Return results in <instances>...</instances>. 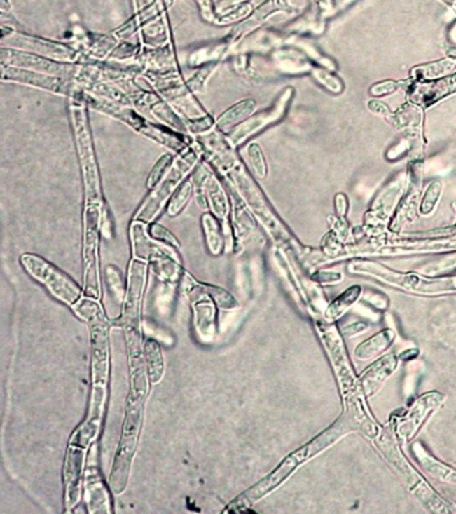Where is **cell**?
Here are the masks:
<instances>
[{
  "label": "cell",
  "mask_w": 456,
  "mask_h": 514,
  "mask_svg": "<svg viewBox=\"0 0 456 514\" xmlns=\"http://www.w3.org/2000/svg\"><path fill=\"white\" fill-rule=\"evenodd\" d=\"M363 425H364V419H363V415L359 414V409L354 406L348 409L332 426L328 427L322 434H319L317 437L310 440L308 443H305L304 446L294 450L293 453H291L286 458H284L282 462L275 471L269 473L260 482L251 486L241 496H238L235 501H232L223 512L240 513V512L248 510L250 506L263 500L265 496H268L270 492L279 487L282 482H285L294 471H297L301 465H304L310 458L323 453L325 449H328L335 442H338L343 435L357 430Z\"/></svg>",
  "instance_id": "1"
},
{
  "label": "cell",
  "mask_w": 456,
  "mask_h": 514,
  "mask_svg": "<svg viewBox=\"0 0 456 514\" xmlns=\"http://www.w3.org/2000/svg\"><path fill=\"white\" fill-rule=\"evenodd\" d=\"M91 337V400L88 419L75 430L73 438L86 447L98 435L109 382V324L103 311L88 322Z\"/></svg>",
  "instance_id": "2"
},
{
  "label": "cell",
  "mask_w": 456,
  "mask_h": 514,
  "mask_svg": "<svg viewBox=\"0 0 456 514\" xmlns=\"http://www.w3.org/2000/svg\"><path fill=\"white\" fill-rule=\"evenodd\" d=\"M130 391L126 403L122 435L118 446L117 456L110 473V487L113 493L122 494L126 490L132 471V458L135 454L138 434L141 427L142 405L146 395L145 370L132 371Z\"/></svg>",
  "instance_id": "3"
},
{
  "label": "cell",
  "mask_w": 456,
  "mask_h": 514,
  "mask_svg": "<svg viewBox=\"0 0 456 514\" xmlns=\"http://www.w3.org/2000/svg\"><path fill=\"white\" fill-rule=\"evenodd\" d=\"M220 173L232 187L233 191H235V196L248 206L251 215L261 225H264L266 232L276 243L291 245L298 252L301 250L293 236L285 228L282 221L279 220V216L269 204L264 191H261L254 177L250 175L249 170L240 161V158H235L228 168L221 170Z\"/></svg>",
  "instance_id": "4"
},
{
  "label": "cell",
  "mask_w": 456,
  "mask_h": 514,
  "mask_svg": "<svg viewBox=\"0 0 456 514\" xmlns=\"http://www.w3.org/2000/svg\"><path fill=\"white\" fill-rule=\"evenodd\" d=\"M201 157L202 149L198 141H194L193 147L185 153L176 156L166 175L162 177L161 181L153 189H150L148 196L135 212L132 220L144 221L146 224H151L156 220L165 205L169 204L179 185L191 176L194 168L200 163Z\"/></svg>",
  "instance_id": "5"
},
{
  "label": "cell",
  "mask_w": 456,
  "mask_h": 514,
  "mask_svg": "<svg viewBox=\"0 0 456 514\" xmlns=\"http://www.w3.org/2000/svg\"><path fill=\"white\" fill-rule=\"evenodd\" d=\"M70 121L83 178L85 203H103L99 169L90 130L88 110L83 103L70 100Z\"/></svg>",
  "instance_id": "6"
},
{
  "label": "cell",
  "mask_w": 456,
  "mask_h": 514,
  "mask_svg": "<svg viewBox=\"0 0 456 514\" xmlns=\"http://www.w3.org/2000/svg\"><path fill=\"white\" fill-rule=\"evenodd\" d=\"M20 264L31 278L43 284L48 292L62 303L74 306L81 299L82 291L79 285L43 257L34 253H23L20 256Z\"/></svg>",
  "instance_id": "7"
},
{
  "label": "cell",
  "mask_w": 456,
  "mask_h": 514,
  "mask_svg": "<svg viewBox=\"0 0 456 514\" xmlns=\"http://www.w3.org/2000/svg\"><path fill=\"white\" fill-rule=\"evenodd\" d=\"M85 240H83V265L85 287L91 297H99V272H98V244L102 222L103 203H85Z\"/></svg>",
  "instance_id": "8"
},
{
  "label": "cell",
  "mask_w": 456,
  "mask_h": 514,
  "mask_svg": "<svg viewBox=\"0 0 456 514\" xmlns=\"http://www.w3.org/2000/svg\"><path fill=\"white\" fill-rule=\"evenodd\" d=\"M7 29H8V32L1 29V43H3L1 46L3 47L26 51V53L55 59L60 62H79L81 60V54L74 46L53 42L48 39L39 38V36L18 32L11 26H8Z\"/></svg>",
  "instance_id": "9"
},
{
  "label": "cell",
  "mask_w": 456,
  "mask_h": 514,
  "mask_svg": "<svg viewBox=\"0 0 456 514\" xmlns=\"http://www.w3.org/2000/svg\"><path fill=\"white\" fill-rule=\"evenodd\" d=\"M1 81L50 91L54 94L69 97L70 100H74L81 91V88H83L82 83L74 79L3 65H1Z\"/></svg>",
  "instance_id": "10"
},
{
  "label": "cell",
  "mask_w": 456,
  "mask_h": 514,
  "mask_svg": "<svg viewBox=\"0 0 456 514\" xmlns=\"http://www.w3.org/2000/svg\"><path fill=\"white\" fill-rule=\"evenodd\" d=\"M293 88H285L282 94L276 100V102L273 103L270 107L250 116L247 121L238 125L229 134H226L230 144L235 147H241L247 141H249L251 137L265 130L268 126H272L279 122L282 118L285 117L291 101L293 98Z\"/></svg>",
  "instance_id": "11"
},
{
  "label": "cell",
  "mask_w": 456,
  "mask_h": 514,
  "mask_svg": "<svg viewBox=\"0 0 456 514\" xmlns=\"http://www.w3.org/2000/svg\"><path fill=\"white\" fill-rule=\"evenodd\" d=\"M1 65L26 69L38 73L57 75L74 81L78 74V62H60L55 59L7 47H1Z\"/></svg>",
  "instance_id": "12"
},
{
  "label": "cell",
  "mask_w": 456,
  "mask_h": 514,
  "mask_svg": "<svg viewBox=\"0 0 456 514\" xmlns=\"http://www.w3.org/2000/svg\"><path fill=\"white\" fill-rule=\"evenodd\" d=\"M147 264L145 260L134 259L129 266L127 276V291L125 295V306L123 313L119 319V325L125 330L138 328L139 323V309H141V297L145 288L146 281Z\"/></svg>",
  "instance_id": "13"
},
{
  "label": "cell",
  "mask_w": 456,
  "mask_h": 514,
  "mask_svg": "<svg viewBox=\"0 0 456 514\" xmlns=\"http://www.w3.org/2000/svg\"><path fill=\"white\" fill-rule=\"evenodd\" d=\"M130 238H132V255L134 259L139 260H158L170 257L179 262V256L176 248L162 243L147 234V224L144 221L132 220L130 225Z\"/></svg>",
  "instance_id": "14"
},
{
  "label": "cell",
  "mask_w": 456,
  "mask_h": 514,
  "mask_svg": "<svg viewBox=\"0 0 456 514\" xmlns=\"http://www.w3.org/2000/svg\"><path fill=\"white\" fill-rule=\"evenodd\" d=\"M86 449L78 442L70 441L64 468H63V480H64V490H66V505L67 510L70 512L74 506H76L81 500V487H82V471L85 465Z\"/></svg>",
  "instance_id": "15"
},
{
  "label": "cell",
  "mask_w": 456,
  "mask_h": 514,
  "mask_svg": "<svg viewBox=\"0 0 456 514\" xmlns=\"http://www.w3.org/2000/svg\"><path fill=\"white\" fill-rule=\"evenodd\" d=\"M456 93V74L432 81H416L408 86L407 97L417 107H429Z\"/></svg>",
  "instance_id": "16"
},
{
  "label": "cell",
  "mask_w": 456,
  "mask_h": 514,
  "mask_svg": "<svg viewBox=\"0 0 456 514\" xmlns=\"http://www.w3.org/2000/svg\"><path fill=\"white\" fill-rule=\"evenodd\" d=\"M319 332L320 337L323 339L324 346L328 351V355L333 363V366L336 368L338 372V382L341 384V388H351L353 386V374L350 367V360L345 355L341 339L338 337L335 327L332 325H326V324H320L319 325Z\"/></svg>",
  "instance_id": "17"
},
{
  "label": "cell",
  "mask_w": 456,
  "mask_h": 514,
  "mask_svg": "<svg viewBox=\"0 0 456 514\" xmlns=\"http://www.w3.org/2000/svg\"><path fill=\"white\" fill-rule=\"evenodd\" d=\"M388 283L407 291L420 294H441L456 291V278L428 280L415 273H399L392 271L388 278Z\"/></svg>",
  "instance_id": "18"
},
{
  "label": "cell",
  "mask_w": 456,
  "mask_h": 514,
  "mask_svg": "<svg viewBox=\"0 0 456 514\" xmlns=\"http://www.w3.org/2000/svg\"><path fill=\"white\" fill-rule=\"evenodd\" d=\"M444 395L439 393H428L419 398L415 405L412 406L411 410L407 412L403 421H400L399 425V433L406 440L410 441L412 437L417 433V430L422 426L429 412L435 410L438 406H441Z\"/></svg>",
  "instance_id": "19"
},
{
  "label": "cell",
  "mask_w": 456,
  "mask_h": 514,
  "mask_svg": "<svg viewBox=\"0 0 456 514\" xmlns=\"http://www.w3.org/2000/svg\"><path fill=\"white\" fill-rule=\"evenodd\" d=\"M145 72L153 73H165L178 69V60L173 44L167 43L157 48H146L142 47L138 57L135 59Z\"/></svg>",
  "instance_id": "20"
},
{
  "label": "cell",
  "mask_w": 456,
  "mask_h": 514,
  "mask_svg": "<svg viewBox=\"0 0 456 514\" xmlns=\"http://www.w3.org/2000/svg\"><path fill=\"white\" fill-rule=\"evenodd\" d=\"M85 490H86L88 513H111L113 512L107 487L104 485L102 477L95 466H91L86 471Z\"/></svg>",
  "instance_id": "21"
},
{
  "label": "cell",
  "mask_w": 456,
  "mask_h": 514,
  "mask_svg": "<svg viewBox=\"0 0 456 514\" xmlns=\"http://www.w3.org/2000/svg\"><path fill=\"white\" fill-rule=\"evenodd\" d=\"M397 359L395 355H385L368 367L360 378V387L366 397H372L378 393L382 383L396 370Z\"/></svg>",
  "instance_id": "22"
},
{
  "label": "cell",
  "mask_w": 456,
  "mask_h": 514,
  "mask_svg": "<svg viewBox=\"0 0 456 514\" xmlns=\"http://www.w3.org/2000/svg\"><path fill=\"white\" fill-rule=\"evenodd\" d=\"M232 48V41L229 36L220 41L198 46L188 54L186 63L189 67H201L210 63H221L229 58Z\"/></svg>",
  "instance_id": "23"
},
{
  "label": "cell",
  "mask_w": 456,
  "mask_h": 514,
  "mask_svg": "<svg viewBox=\"0 0 456 514\" xmlns=\"http://www.w3.org/2000/svg\"><path fill=\"white\" fill-rule=\"evenodd\" d=\"M170 4H172V0H154L150 6H147L146 8L138 11L126 25L116 29L114 35L119 41L129 39L135 32H138L142 26H145L148 22L165 14V11L167 10Z\"/></svg>",
  "instance_id": "24"
},
{
  "label": "cell",
  "mask_w": 456,
  "mask_h": 514,
  "mask_svg": "<svg viewBox=\"0 0 456 514\" xmlns=\"http://www.w3.org/2000/svg\"><path fill=\"white\" fill-rule=\"evenodd\" d=\"M194 325L198 337L202 341H210L216 335V309L214 303L209 299L204 300L202 296L193 300Z\"/></svg>",
  "instance_id": "25"
},
{
  "label": "cell",
  "mask_w": 456,
  "mask_h": 514,
  "mask_svg": "<svg viewBox=\"0 0 456 514\" xmlns=\"http://www.w3.org/2000/svg\"><path fill=\"white\" fill-rule=\"evenodd\" d=\"M257 109V104L253 100H242L240 102L230 106L228 110H225L220 117L216 119L214 129L220 132L229 134L238 125H241L244 121H247L250 116L254 114Z\"/></svg>",
  "instance_id": "26"
},
{
  "label": "cell",
  "mask_w": 456,
  "mask_h": 514,
  "mask_svg": "<svg viewBox=\"0 0 456 514\" xmlns=\"http://www.w3.org/2000/svg\"><path fill=\"white\" fill-rule=\"evenodd\" d=\"M138 34L139 43L146 48H157L170 43V32L165 14L142 26Z\"/></svg>",
  "instance_id": "27"
},
{
  "label": "cell",
  "mask_w": 456,
  "mask_h": 514,
  "mask_svg": "<svg viewBox=\"0 0 456 514\" xmlns=\"http://www.w3.org/2000/svg\"><path fill=\"white\" fill-rule=\"evenodd\" d=\"M407 181V176L404 173H400L394 177L387 187L380 191L378 200L373 204V212L379 216V219H385L389 215V210L395 205L397 198L403 193L404 185Z\"/></svg>",
  "instance_id": "28"
},
{
  "label": "cell",
  "mask_w": 456,
  "mask_h": 514,
  "mask_svg": "<svg viewBox=\"0 0 456 514\" xmlns=\"http://www.w3.org/2000/svg\"><path fill=\"white\" fill-rule=\"evenodd\" d=\"M186 281L188 283L185 285V290H188V294L191 296V302L198 299L202 295H207L210 299H214V302L219 304V307H221V309H235L237 306L233 296L229 292H226L225 290H222V288L214 287V285H207V284H198V283H195L194 280L191 279L189 275H188Z\"/></svg>",
  "instance_id": "29"
},
{
  "label": "cell",
  "mask_w": 456,
  "mask_h": 514,
  "mask_svg": "<svg viewBox=\"0 0 456 514\" xmlns=\"http://www.w3.org/2000/svg\"><path fill=\"white\" fill-rule=\"evenodd\" d=\"M394 339H395V332L392 330H384L382 332L373 335L372 338L364 340L360 346H357L354 350L356 358L360 360H367L371 358H375L379 353H384L387 349H389Z\"/></svg>",
  "instance_id": "30"
},
{
  "label": "cell",
  "mask_w": 456,
  "mask_h": 514,
  "mask_svg": "<svg viewBox=\"0 0 456 514\" xmlns=\"http://www.w3.org/2000/svg\"><path fill=\"white\" fill-rule=\"evenodd\" d=\"M201 222H202V228H204V234H205L207 248H209L212 255L219 256L222 253L223 247L226 245L223 228H222L221 221L214 215L205 213V215H202Z\"/></svg>",
  "instance_id": "31"
},
{
  "label": "cell",
  "mask_w": 456,
  "mask_h": 514,
  "mask_svg": "<svg viewBox=\"0 0 456 514\" xmlns=\"http://www.w3.org/2000/svg\"><path fill=\"white\" fill-rule=\"evenodd\" d=\"M456 72V59L447 58L436 60L434 63H427L423 66H417L412 70V76L416 81H432L445 75H451Z\"/></svg>",
  "instance_id": "32"
},
{
  "label": "cell",
  "mask_w": 456,
  "mask_h": 514,
  "mask_svg": "<svg viewBox=\"0 0 456 514\" xmlns=\"http://www.w3.org/2000/svg\"><path fill=\"white\" fill-rule=\"evenodd\" d=\"M413 452H415V456H417V459L420 461V464L423 465V468L431 475H434L435 478L441 480V481H445V482H450V484H456V471L448 468L447 465H443L441 462H438L432 456H428L420 445H415Z\"/></svg>",
  "instance_id": "33"
},
{
  "label": "cell",
  "mask_w": 456,
  "mask_h": 514,
  "mask_svg": "<svg viewBox=\"0 0 456 514\" xmlns=\"http://www.w3.org/2000/svg\"><path fill=\"white\" fill-rule=\"evenodd\" d=\"M233 201V221H235V235L238 241L245 240L247 237H249L253 234V231L256 229V222L254 219L251 217V212L248 209V206L245 205L238 197L235 200V197L232 198Z\"/></svg>",
  "instance_id": "34"
},
{
  "label": "cell",
  "mask_w": 456,
  "mask_h": 514,
  "mask_svg": "<svg viewBox=\"0 0 456 514\" xmlns=\"http://www.w3.org/2000/svg\"><path fill=\"white\" fill-rule=\"evenodd\" d=\"M145 362L147 366V377L153 384H157L162 379L163 375V356L160 344L154 340H147L145 343Z\"/></svg>",
  "instance_id": "35"
},
{
  "label": "cell",
  "mask_w": 456,
  "mask_h": 514,
  "mask_svg": "<svg viewBox=\"0 0 456 514\" xmlns=\"http://www.w3.org/2000/svg\"><path fill=\"white\" fill-rule=\"evenodd\" d=\"M193 193H194V181H193V177L191 176L179 185V188L170 198L167 204V215L170 217L178 216L185 209V206L188 205Z\"/></svg>",
  "instance_id": "36"
},
{
  "label": "cell",
  "mask_w": 456,
  "mask_h": 514,
  "mask_svg": "<svg viewBox=\"0 0 456 514\" xmlns=\"http://www.w3.org/2000/svg\"><path fill=\"white\" fill-rule=\"evenodd\" d=\"M360 294H361V288L359 285H353L351 288H348L345 292L340 295L338 299L329 306L328 318L329 319L340 318L359 299Z\"/></svg>",
  "instance_id": "37"
},
{
  "label": "cell",
  "mask_w": 456,
  "mask_h": 514,
  "mask_svg": "<svg viewBox=\"0 0 456 514\" xmlns=\"http://www.w3.org/2000/svg\"><path fill=\"white\" fill-rule=\"evenodd\" d=\"M247 157L249 162L250 170L254 176L260 180H264L268 176V163L265 161L263 149L257 142H250L247 147Z\"/></svg>",
  "instance_id": "38"
},
{
  "label": "cell",
  "mask_w": 456,
  "mask_h": 514,
  "mask_svg": "<svg viewBox=\"0 0 456 514\" xmlns=\"http://www.w3.org/2000/svg\"><path fill=\"white\" fill-rule=\"evenodd\" d=\"M312 76L326 90H329L333 94H340L344 90V82L340 79V76L331 73L329 69L325 67H319V66H313L312 69Z\"/></svg>",
  "instance_id": "39"
},
{
  "label": "cell",
  "mask_w": 456,
  "mask_h": 514,
  "mask_svg": "<svg viewBox=\"0 0 456 514\" xmlns=\"http://www.w3.org/2000/svg\"><path fill=\"white\" fill-rule=\"evenodd\" d=\"M220 63H210L198 67V70L191 75V78L186 81L188 88H191L193 93H200L204 91L205 86L209 82V79L212 78V75L216 73V70L219 69Z\"/></svg>",
  "instance_id": "40"
},
{
  "label": "cell",
  "mask_w": 456,
  "mask_h": 514,
  "mask_svg": "<svg viewBox=\"0 0 456 514\" xmlns=\"http://www.w3.org/2000/svg\"><path fill=\"white\" fill-rule=\"evenodd\" d=\"M441 191H443V184L441 181H432L428 187L426 191L422 197L419 210L422 215L428 216L432 213V210L435 209V206L438 204L439 198H441Z\"/></svg>",
  "instance_id": "41"
},
{
  "label": "cell",
  "mask_w": 456,
  "mask_h": 514,
  "mask_svg": "<svg viewBox=\"0 0 456 514\" xmlns=\"http://www.w3.org/2000/svg\"><path fill=\"white\" fill-rule=\"evenodd\" d=\"M253 11L254 10L251 8L249 3L242 4V6H238L235 8H232V10H228L225 13L217 14L214 25H217V26H225V25H230V23H235V22H242L247 18H249Z\"/></svg>",
  "instance_id": "42"
},
{
  "label": "cell",
  "mask_w": 456,
  "mask_h": 514,
  "mask_svg": "<svg viewBox=\"0 0 456 514\" xmlns=\"http://www.w3.org/2000/svg\"><path fill=\"white\" fill-rule=\"evenodd\" d=\"M142 48V44L132 43V42H120L117 44V47L113 50L109 60H116V62H129L134 60L138 57L139 51Z\"/></svg>",
  "instance_id": "43"
},
{
  "label": "cell",
  "mask_w": 456,
  "mask_h": 514,
  "mask_svg": "<svg viewBox=\"0 0 456 514\" xmlns=\"http://www.w3.org/2000/svg\"><path fill=\"white\" fill-rule=\"evenodd\" d=\"M174 161L173 156L170 153L163 154L158 161L156 162V165L153 166L150 175L147 177V188L153 189L160 181L162 177L166 175V172L169 170V168L172 166V163Z\"/></svg>",
  "instance_id": "44"
},
{
  "label": "cell",
  "mask_w": 456,
  "mask_h": 514,
  "mask_svg": "<svg viewBox=\"0 0 456 514\" xmlns=\"http://www.w3.org/2000/svg\"><path fill=\"white\" fill-rule=\"evenodd\" d=\"M186 132L194 137H200L205 133L210 132L216 126V119L212 117L209 113L204 117L195 118V119H185Z\"/></svg>",
  "instance_id": "45"
},
{
  "label": "cell",
  "mask_w": 456,
  "mask_h": 514,
  "mask_svg": "<svg viewBox=\"0 0 456 514\" xmlns=\"http://www.w3.org/2000/svg\"><path fill=\"white\" fill-rule=\"evenodd\" d=\"M106 279L109 283V287H110V291L114 294L116 299L118 300H122L125 299V284H123V279H122V273L118 269L116 265H107L106 266Z\"/></svg>",
  "instance_id": "46"
},
{
  "label": "cell",
  "mask_w": 456,
  "mask_h": 514,
  "mask_svg": "<svg viewBox=\"0 0 456 514\" xmlns=\"http://www.w3.org/2000/svg\"><path fill=\"white\" fill-rule=\"evenodd\" d=\"M150 231V235L153 236L154 238L160 240L162 243L173 247L178 250L179 248V241L177 240L176 236L173 235L169 229H166L161 224H151V226L148 228Z\"/></svg>",
  "instance_id": "47"
},
{
  "label": "cell",
  "mask_w": 456,
  "mask_h": 514,
  "mask_svg": "<svg viewBox=\"0 0 456 514\" xmlns=\"http://www.w3.org/2000/svg\"><path fill=\"white\" fill-rule=\"evenodd\" d=\"M403 85V82H396V81H382L380 83H376L373 85L372 88L369 90V94L375 98L378 97H384V95H388V94H392L395 93L397 88H400V86Z\"/></svg>",
  "instance_id": "48"
},
{
  "label": "cell",
  "mask_w": 456,
  "mask_h": 514,
  "mask_svg": "<svg viewBox=\"0 0 456 514\" xmlns=\"http://www.w3.org/2000/svg\"><path fill=\"white\" fill-rule=\"evenodd\" d=\"M200 14L209 23H214L216 22V4L213 3V0H194Z\"/></svg>",
  "instance_id": "49"
},
{
  "label": "cell",
  "mask_w": 456,
  "mask_h": 514,
  "mask_svg": "<svg viewBox=\"0 0 456 514\" xmlns=\"http://www.w3.org/2000/svg\"><path fill=\"white\" fill-rule=\"evenodd\" d=\"M249 0H220L217 4H216V16L217 14L221 13H225L228 10H232L238 6H242V4H247Z\"/></svg>",
  "instance_id": "50"
},
{
  "label": "cell",
  "mask_w": 456,
  "mask_h": 514,
  "mask_svg": "<svg viewBox=\"0 0 456 514\" xmlns=\"http://www.w3.org/2000/svg\"><path fill=\"white\" fill-rule=\"evenodd\" d=\"M368 107H369V110H372L378 116H382V117H391L392 116V111L389 110V107L385 103L380 102V101H376V100L371 101L368 103Z\"/></svg>",
  "instance_id": "51"
},
{
  "label": "cell",
  "mask_w": 456,
  "mask_h": 514,
  "mask_svg": "<svg viewBox=\"0 0 456 514\" xmlns=\"http://www.w3.org/2000/svg\"><path fill=\"white\" fill-rule=\"evenodd\" d=\"M315 278L319 280V281H323V283H336L341 280V275L340 273H332V272H320L317 275H315Z\"/></svg>",
  "instance_id": "52"
},
{
  "label": "cell",
  "mask_w": 456,
  "mask_h": 514,
  "mask_svg": "<svg viewBox=\"0 0 456 514\" xmlns=\"http://www.w3.org/2000/svg\"><path fill=\"white\" fill-rule=\"evenodd\" d=\"M367 325L366 324H359V323H354L353 325H350V327H347V328H344L343 331L347 334V335H350V337H352V335H354V334H357V332H360V331H363L364 328H366Z\"/></svg>",
  "instance_id": "53"
},
{
  "label": "cell",
  "mask_w": 456,
  "mask_h": 514,
  "mask_svg": "<svg viewBox=\"0 0 456 514\" xmlns=\"http://www.w3.org/2000/svg\"><path fill=\"white\" fill-rule=\"evenodd\" d=\"M132 1H134V8L138 13V11L146 8L147 6H150L154 0H132Z\"/></svg>",
  "instance_id": "54"
},
{
  "label": "cell",
  "mask_w": 456,
  "mask_h": 514,
  "mask_svg": "<svg viewBox=\"0 0 456 514\" xmlns=\"http://www.w3.org/2000/svg\"><path fill=\"white\" fill-rule=\"evenodd\" d=\"M0 10H1V14H7L8 11H11V4L7 0H1L0 1Z\"/></svg>",
  "instance_id": "55"
},
{
  "label": "cell",
  "mask_w": 456,
  "mask_h": 514,
  "mask_svg": "<svg viewBox=\"0 0 456 514\" xmlns=\"http://www.w3.org/2000/svg\"><path fill=\"white\" fill-rule=\"evenodd\" d=\"M452 34H454V36H455V39H456V26L455 27H454V29H452Z\"/></svg>",
  "instance_id": "56"
}]
</instances>
